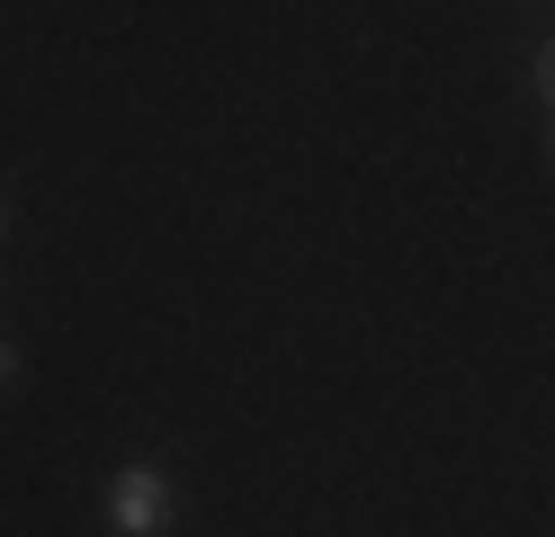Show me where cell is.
Masks as SVG:
<instances>
[{"mask_svg":"<svg viewBox=\"0 0 555 537\" xmlns=\"http://www.w3.org/2000/svg\"><path fill=\"white\" fill-rule=\"evenodd\" d=\"M108 528L117 537H162L170 528V475L153 457H126L108 475Z\"/></svg>","mask_w":555,"mask_h":537,"instance_id":"obj_1","label":"cell"},{"mask_svg":"<svg viewBox=\"0 0 555 537\" xmlns=\"http://www.w3.org/2000/svg\"><path fill=\"white\" fill-rule=\"evenodd\" d=\"M538 90H546V143H555V36L538 46Z\"/></svg>","mask_w":555,"mask_h":537,"instance_id":"obj_2","label":"cell"},{"mask_svg":"<svg viewBox=\"0 0 555 537\" xmlns=\"http://www.w3.org/2000/svg\"><path fill=\"white\" fill-rule=\"evenodd\" d=\"M10 368H18V358H10V341H0V385H10Z\"/></svg>","mask_w":555,"mask_h":537,"instance_id":"obj_3","label":"cell"}]
</instances>
